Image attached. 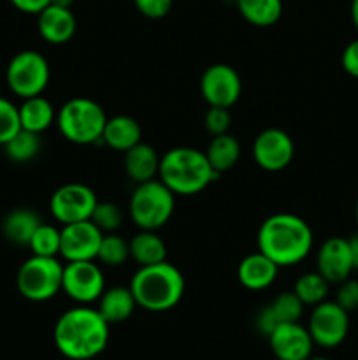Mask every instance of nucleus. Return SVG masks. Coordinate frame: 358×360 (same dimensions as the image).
Segmentation results:
<instances>
[{"label":"nucleus","instance_id":"f257e3e1","mask_svg":"<svg viewBox=\"0 0 358 360\" xmlns=\"http://www.w3.org/2000/svg\"><path fill=\"white\" fill-rule=\"evenodd\" d=\"M109 327L98 309L79 304L60 315L53 329V341L65 359L91 360L107 348Z\"/></svg>","mask_w":358,"mask_h":360},{"label":"nucleus","instance_id":"f03ea898","mask_svg":"<svg viewBox=\"0 0 358 360\" xmlns=\"http://www.w3.org/2000/svg\"><path fill=\"white\" fill-rule=\"evenodd\" d=\"M258 252L269 257L277 267H290L302 262L312 248V231L307 221L291 213H277L260 227Z\"/></svg>","mask_w":358,"mask_h":360},{"label":"nucleus","instance_id":"7ed1b4c3","mask_svg":"<svg viewBox=\"0 0 358 360\" xmlns=\"http://www.w3.org/2000/svg\"><path fill=\"white\" fill-rule=\"evenodd\" d=\"M220 174L214 172L206 151L179 146L168 150L160 158L158 179L174 195H197L206 190Z\"/></svg>","mask_w":358,"mask_h":360},{"label":"nucleus","instance_id":"20e7f679","mask_svg":"<svg viewBox=\"0 0 358 360\" xmlns=\"http://www.w3.org/2000/svg\"><path fill=\"white\" fill-rule=\"evenodd\" d=\"M185 287L183 273L167 260L139 267L130 281L137 306L153 313L175 308L185 295Z\"/></svg>","mask_w":358,"mask_h":360},{"label":"nucleus","instance_id":"39448f33","mask_svg":"<svg viewBox=\"0 0 358 360\" xmlns=\"http://www.w3.org/2000/svg\"><path fill=\"white\" fill-rule=\"evenodd\" d=\"M105 116L100 104L86 97L67 101L56 112V125L60 134L74 144H93L102 141Z\"/></svg>","mask_w":358,"mask_h":360},{"label":"nucleus","instance_id":"423d86ee","mask_svg":"<svg viewBox=\"0 0 358 360\" xmlns=\"http://www.w3.org/2000/svg\"><path fill=\"white\" fill-rule=\"evenodd\" d=\"M174 204V193L160 179H150L135 186L130 197L128 213L140 231H158L171 220Z\"/></svg>","mask_w":358,"mask_h":360},{"label":"nucleus","instance_id":"0eeeda50","mask_svg":"<svg viewBox=\"0 0 358 360\" xmlns=\"http://www.w3.org/2000/svg\"><path fill=\"white\" fill-rule=\"evenodd\" d=\"M63 266L56 257L32 255L16 276L18 292L32 302H44L62 290Z\"/></svg>","mask_w":358,"mask_h":360},{"label":"nucleus","instance_id":"6e6552de","mask_svg":"<svg viewBox=\"0 0 358 360\" xmlns=\"http://www.w3.org/2000/svg\"><path fill=\"white\" fill-rule=\"evenodd\" d=\"M49 63L34 49H25L11 58L6 70L7 86L21 98L42 95L49 83Z\"/></svg>","mask_w":358,"mask_h":360},{"label":"nucleus","instance_id":"1a4fd4ad","mask_svg":"<svg viewBox=\"0 0 358 360\" xmlns=\"http://www.w3.org/2000/svg\"><path fill=\"white\" fill-rule=\"evenodd\" d=\"M307 330L318 347H339L350 333V313L340 308L336 301L319 302L309 316Z\"/></svg>","mask_w":358,"mask_h":360},{"label":"nucleus","instance_id":"9d476101","mask_svg":"<svg viewBox=\"0 0 358 360\" xmlns=\"http://www.w3.org/2000/svg\"><path fill=\"white\" fill-rule=\"evenodd\" d=\"M62 290L77 304L88 306L104 294V274L93 260L67 262V266H63Z\"/></svg>","mask_w":358,"mask_h":360},{"label":"nucleus","instance_id":"9b49d317","mask_svg":"<svg viewBox=\"0 0 358 360\" xmlns=\"http://www.w3.org/2000/svg\"><path fill=\"white\" fill-rule=\"evenodd\" d=\"M98 199L93 190L81 183H67L60 186L49 200L53 218L62 225L90 220Z\"/></svg>","mask_w":358,"mask_h":360},{"label":"nucleus","instance_id":"f8f14e48","mask_svg":"<svg viewBox=\"0 0 358 360\" xmlns=\"http://www.w3.org/2000/svg\"><path fill=\"white\" fill-rule=\"evenodd\" d=\"M241 91V76L227 63H214L207 67L200 77V94L209 108L230 109L239 101Z\"/></svg>","mask_w":358,"mask_h":360},{"label":"nucleus","instance_id":"ddd939ff","mask_svg":"<svg viewBox=\"0 0 358 360\" xmlns=\"http://www.w3.org/2000/svg\"><path fill=\"white\" fill-rule=\"evenodd\" d=\"M295 146L291 137L281 129H267L253 143V158L263 171L277 172L291 164Z\"/></svg>","mask_w":358,"mask_h":360},{"label":"nucleus","instance_id":"4468645a","mask_svg":"<svg viewBox=\"0 0 358 360\" xmlns=\"http://www.w3.org/2000/svg\"><path fill=\"white\" fill-rule=\"evenodd\" d=\"M104 232L91 220L76 221V224L63 225L62 243H60V255L67 262L76 260H95L98 255Z\"/></svg>","mask_w":358,"mask_h":360},{"label":"nucleus","instance_id":"2eb2a0df","mask_svg":"<svg viewBox=\"0 0 358 360\" xmlns=\"http://www.w3.org/2000/svg\"><path fill=\"white\" fill-rule=\"evenodd\" d=\"M267 338L277 360H307L312 355L314 341L300 322L279 323Z\"/></svg>","mask_w":358,"mask_h":360},{"label":"nucleus","instance_id":"dca6fc26","mask_svg":"<svg viewBox=\"0 0 358 360\" xmlns=\"http://www.w3.org/2000/svg\"><path fill=\"white\" fill-rule=\"evenodd\" d=\"M316 267H318V273L321 274L329 283L339 285L340 281L347 280V278L351 276V273L354 271L347 239H326L318 250Z\"/></svg>","mask_w":358,"mask_h":360},{"label":"nucleus","instance_id":"f3484780","mask_svg":"<svg viewBox=\"0 0 358 360\" xmlns=\"http://www.w3.org/2000/svg\"><path fill=\"white\" fill-rule=\"evenodd\" d=\"M304 313V302L297 297L295 292H283L270 304L260 309L256 315V327L262 333L270 334L279 323L298 322Z\"/></svg>","mask_w":358,"mask_h":360},{"label":"nucleus","instance_id":"a211bd4d","mask_svg":"<svg viewBox=\"0 0 358 360\" xmlns=\"http://www.w3.org/2000/svg\"><path fill=\"white\" fill-rule=\"evenodd\" d=\"M37 16L39 34L49 44H65L76 34V16L67 7L49 4Z\"/></svg>","mask_w":358,"mask_h":360},{"label":"nucleus","instance_id":"6ab92c4d","mask_svg":"<svg viewBox=\"0 0 358 360\" xmlns=\"http://www.w3.org/2000/svg\"><path fill=\"white\" fill-rule=\"evenodd\" d=\"M279 267L262 252L244 257L237 267V278L248 290H265L276 281Z\"/></svg>","mask_w":358,"mask_h":360},{"label":"nucleus","instance_id":"aec40b11","mask_svg":"<svg viewBox=\"0 0 358 360\" xmlns=\"http://www.w3.org/2000/svg\"><path fill=\"white\" fill-rule=\"evenodd\" d=\"M123 165H125L126 176L139 185V183L157 178L158 169H160V157L153 146L140 141L128 151H125Z\"/></svg>","mask_w":358,"mask_h":360},{"label":"nucleus","instance_id":"412c9836","mask_svg":"<svg viewBox=\"0 0 358 360\" xmlns=\"http://www.w3.org/2000/svg\"><path fill=\"white\" fill-rule=\"evenodd\" d=\"M137 308L135 297H133L130 287H112L104 290L98 299V313L104 316L109 326L121 323L133 315Z\"/></svg>","mask_w":358,"mask_h":360},{"label":"nucleus","instance_id":"4be33fe9","mask_svg":"<svg viewBox=\"0 0 358 360\" xmlns=\"http://www.w3.org/2000/svg\"><path fill=\"white\" fill-rule=\"evenodd\" d=\"M140 136L142 132H140L139 123L132 116L119 115L107 118L104 132H102V141L114 151L125 153L137 143H140Z\"/></svg>","mask_w":358,"mask_h":360},{"label":"nucleus","instance_id":"5701e85b","mask_svg":"<svg viewBox=\"0 0 358 360\" xmlns=\"http://www.w3.org/2000/svg\"><path fill=\"white\" fill-rule=\"evenodd\" d=\"M41 224V218L37 217L35 211L28 210V207H16L4 217L2 234L13 245L28 246L32 236L35 234Z\"/></svg>","mask_w":358,"mask_h":360},{"label":"nucleus","instance_id":"b1692460","mask_svg":"<svg viewBox=\"0 0 358 360\" xmlns=\"http://www.w3.org/2000/svg\"><path fill=\"white\" fill-rule=\"evenodd\" d=\"M18 111H20L21 129L35 134H42L44 130H48L56 120L55 108L42 95L23 98V104L18 108Z\"/></svg>","mask_w":358,"mask_h":360},{"label":"nucleus","instance_id":"393cba45","mask_svg":"<svg viewBox=\"0 0 358 360\" xmlns=\"http://www.w3.org/2000/svg\"><path fill=\"white\" fill-rule=\"evenodd\" d=\"M128 245L130 257L139 264V267L153 266L167 259V246L154 231H140Z\"/></svg>","mask_w":358,"mask_h":360},{"label":"nucleus","instance_id":"a878e982","mask_svg":"<svg viewBox=\"0 0 358 360\" xmlns=\"http://www.w3.org/2000/svg\"><path fill=\"white\" fill-rule=\"evenodd\" d=\"M206 155L214 172L221 174V172L230 171L239 162V158H241V144L228 132L221 134V136L213 137V141L207 146Z\"/></svg>","mask_w":358,"mask_h":360},{"label":"nucleus","instance_id":"bb28decb","mask_svg":"<svg viewBox=\"0 0 358 360\" xmlns=\"http://www.w3.org/2000/svg\"><path fill=\"white\" fill-rule=\"evenodd\" d=\"M241 16L255 27H272L283 14L281 0H235Z\"/></svg>","mask_w":358,"mask_h":360},{"label":"nucleus","instance_id":"cd10ccee","mask_svg":"<svg viewBox=\"0 0 358 360\" xmlns=\"http://www.w3.org/2000/svg\"><path fill=\"white\" fill-rule=\"evenodd\" d=\"M41 146V134L21 129L13 139L4 144V150L11 160L16 162V164H25V162H30L32 158L37 157Z\"/></svg>","mask_w":358,"mask_h":360},{"label":"nucleus","instance_id":"c85d7f7f","mask_svg":"<svg viewBox=\"0 0 358 360\" xmlns=\"http://www.w3.org/2000/svg\"><path fill=\"white\" fill-rule=\"evenodd\" d=\"M329 287V281H326L318 271H312V273L302 274V276L295 281L293 292L297 294V297L304 302V306H316L319 304V302L326 301Z\"/></svg>","mask_w":358,"mask_h":360},{"label":"nucleus","instance_id":"c756f323","mask_svg":"<svg viewBox=\"0 0 358 360\" xmlns=\"http://www.w3.org/2000/svg\"><path fill=\"white\" fill-rule=\"evenodd\" d=\"M60 243H62V231L55 225L41 224L32 236L28 248L32 250V255L56 257L60 255Z\"/></svg>","mask_w":358,"mask_h":360},{"label":"nucleus","instance_id":"7c9ffc66","mask_svg":"<svg viewBox=\"0 0 358 360\" xmlns=\"http://www.w3.org/2000/svg\"><path fill=\"white\" fill-rule=\"evenodd\" d=\"M130 257V245L128 241H125L123 238L116 234H104L100 243V248H98L97 259L100 262H104L105 266H121L126 259Z\"/></svg>","mask_w":358,"mask_h":360},{"label":"nucleus","instance_id":"2f4dec72","mask_svg":"<svg viewBox=\"0 0 358 360\" xmlns=\"http://www.w3.org/2000/svg\"><path fill=\"white\" fill-rule=\"evenodd\" d=\"M91 221L100 229L104 234L118 231L123 221V213L118 204L114 202H97L93 213H91Z\"/></svg>","mask_w":358,"mask_h":360},{"label":"nucleus","instance_id":"473e14b6","mask_svg":"<svg viewBox=\"0 0 358 360\" xmlns=\"http://www.w3.org/2000/svg\"><path fill=\"white\" fill-rule=\"evenodd\" d=\"M20 130V111L9 98L0 97V146L13 139Z\"/></svg>","mask_w":358,"mask_h":360},{"label":"nucleus","instance_id":"72a5a7b5","mask_svg":"<svg viewBox=\"0 0 358 360\" xmlns=\"http://www.w3.org/2000/svg\"><path fill=\"white\" fill-rule=\"evenodd\" d=\"M232 116L227 108H209L204 116V127L211 136H221L230 129Z\"/></svg>","mask_w":358,"mask_h":360},{"label":"nucleus","instance_id":"f704fd0d","mask_svg":"<svg viewBox=\"0 0 358 360\" xmlns=\"http://www.w3.org/2000/svg\"><path fill=\"white\" fill-rule=\"evenodd\" d=\"M336 302L347 313L358 309V280L347 278V280L340 281L339 288H337Z\"/></svg>","mask_w":358,"mask_h":360},{"label":"nucleus","instance_id":"c9c22d12","mask_svg":"<svg viewBox=\"0 0 358 360\" xmlns=\"http://www.w3.org/2000/svg\"><path fill=\"white\" fill-rule=\"evenodd\" d=\"M133 4L142 16L151 20L165 18L172 7V0H133Z\"/></svg>","mask_w":358,"mask_h":360},{"label":"nucleus","instance_id":"e433bc0d","mask_svg":"<svg viewBox=\"0 0 358 360\" xmlns=\"http://www.w3.org/2000/svg\"><path fill=\"white\" fill-rule=\"evenodd\" d=\"M340 63H343V69L346 70L350 76L358 77V39L351 41L350 44L344 48L343 56H340Z\"/></svg>","mask_w":358,"mask_h":360},{"label":"nucleus","instance_id":"4c0bfd02","mask_svg":"<svg viewBox=\"0 0 358 360\" xmlns=\"http://www.w3.org/2000/svg\"><path fill=\"white\" fill-rule=\"evenodd\" d=\"M11 4L21 13L39 14L51 4V0H11Z\"/></svg>","mask_w":358,"mask_h":360},{"label":"nucleus","instance_id":"58836bf2","mask_svg":"<svg viewBox=\"0 0 358 360\" xmlns=\"http://www.w3.org/2000/svg\"><path fill=\"white\" fill-rule=\"evenodd\" d=\"M347 243H350V252H351V260H353V269L358 271V232H357V234L351 236V238L347 239Z\"/></svg>","mask_w":358,"mask_h":360},{"label":"nucleus","instance_id":"ea45409f","mask_svg":"<svg viewBox=\"0 0 358 360\" xmlns=\"http://www.w3.org/2000/svg\"><path fill=\"white\" fill-rule=\"evenodd\" d=\"M351 20H353L354 28L358 30V0H353V2H351Z\"/></svg>","mask_w":358,"mask_h":360},{"label":"nucleus","instance_id":"a19ab883","mask_svg":"<svg viewBox=\"0 0 358 360\" xmlns=\"http://www.w3.org/2000/svg\"><path fill=\"white\" fill-rule=\"evenodd\" d=\"M74 0H51L53 6H58V7H67V9H70V6H72Z\"/></svg>","mask_w":358,"mask_h":360},{"label":"nucleus","instance_id":"79ce46f5","mask_svg":"<svg viewBox=\"0 0 358 360\" xmlns=\"http://www.w3.org/2000/svg\"><path fill=\"white\" fill-rule=\"evenodd\" d=\"M307 360H332V359H329V357H312V355H311V357H309Z\"/></svg>","mask_w":358,"mask_h":360},{"label":"nucleus","instance_id":"37998d69","mask_svg":"<svg viewBox=\"0 0 358 360\" xmlns=\"http://www.w3.org/2000/svg\"><path fill=\"white\" fill-rule=\"evenodd\" d=\"M354 218H357V225H358V199H357V206H354Z\"/></svg>","mask_w":358,"mask_h":360}]
</instances>
